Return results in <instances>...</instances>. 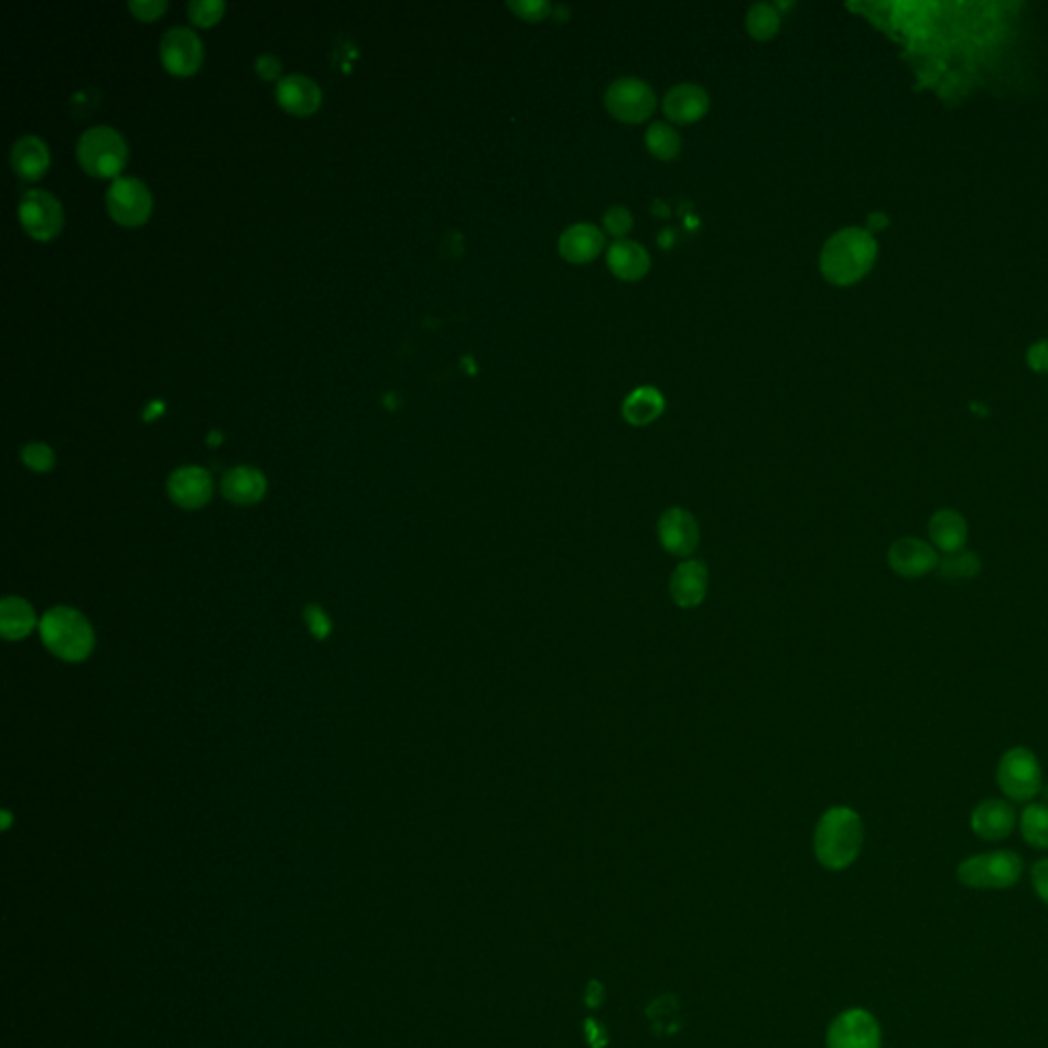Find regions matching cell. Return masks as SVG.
Returning <instances> with one entry per match:
<instances>
[{
  "label": "cell",
  "mask_w": 1048,
  "mask_h": 1048,
  "mask_svg": "<svg viewBox=\"0 0 1048 1048\" xmlns=\"http://www.w3.org/2000/svg\"><path fill=\"white\" fill-rule=\"evenodd\" d=\"M876 260V240L862 228L835 231L821 250V274L832 285H854L873 269Z\"/></svg>",
  "instance_id": "cell-1"
},
{
  "label": "cell",
  "mask_w": 1048,
  "mask_h": 1048,
  "mask_svg": "<svg viewBox=\"0 0 1048 1048\" xmlns=\"http://www.w3.org/2000/svg\"><path fill=\"white\" fill-rule=\"evenodd\" d=\"M864 844V825L854 809L838 804L828 809L815 828L813 847L819 864L828 871H844L854 864Z\"/></svg>",
  "instance_id": "cell-2"
},
{
  "label": "cell",
  "mask_w": 1048,
  "mask_h": 1048,
  "mask_svg": "<svg viewBox=\"0 0 1048 1048\" xmlns=\"http://www.w3.org/2000/svg\"><path fill=\"white\" fill-rule=\"evenodd\" d=\"M45 647L64 661L87 660L95 647V633L87 618L68 606H56L40 620Z\"/></svg>",
  "instance_id": "cell-3"
},
{
  "label": "cell",
  "mask_w": 1048,
  "mask_h": 1048,
  "mask_svg": "<svg viewBox=\"0 0 1048 1048\" xmlns=\"http://www.w3.org/2000/svg\"><path fill=\"white\" fill-rule=\"evenodd\" d=\"M76 159L95 179H119L128 162V144L123 136L109 126H95L78 138Z\"/></svg>",
  "instance_id": "cell-4"
},
{
  "label": "cell",
  "mask_w": 1048,
  "mask_h": 1048,
  "mask_svg": "<svg viewBox=\"0 0 1048 1048\" xmlns=\"http://www.w3.org/2000/svg\"><path fill=\"white\" fill-rule=\"evenodd\" d=\"M995 782L1012 803H1030L1045 787V773L1038 756L1028 747H1009L997 761Z\"/></svg>",
  "instance_id": "cell-5"
},
{
  "label": "cell",
  "mask_w": 1048,
  "mask_h": 1048,
  "mask_svg": "<svg viewBox=\"0 0 1048 1048\" xmlns=\"http://www.w3.org/2000/svg\"><path fill=\"white\" fill-rule=\"evenodd\" d=\"M1024 871V862L1012 850H993L961 862L957 875L971 889H1009Z\"/></svg>",
  "instance_id": "cell-6"
},
{
  "label": "cell",
  "mask_w": 1048,
  "mask_h": 1048,
  "mask_svg": "<svg viewBox=\"0 0 1048 1048\" xmlns=\"http://www.w3.org/2000/svg\"><path fill=\"white\" fill-rule=\"evenodd\" d=\"M109 217L123 228L144 226L152 216V193L136 176H119L111 181L105 195Z\"/></svg>",
  "instance_id": "cell-7"
},
{
  "label": "cell",
  "mask_w": 1048,
  "mask_h": 1048,
  "mask_svg": "<svg viewBox=\"0 0 1048 1048\" xmlns=\"http://www.w3.org/2000/svg\"><path fill=\"white\" fill-rule=\"evenodd\" d=\"M606 111L623 123H644L656 111V93L641 78H618L604 95Z\"/></svg>",
  "instance_id": "cell-8"
},
{
  "label": "cell",
  "mask_w": 1048,
  "mask_h": 1048,
  "mask_svg": "<svg viewBox=\"0 0 1048 1048\" xmlns=\"http://www.w3.org/2000/svg\"><path fill=\"white\" fill-rule=\"evenodd\" d=\"M19 222L33 240H54L64 226L62 203L44 188H31L19 202Z\"/></svg>",
  "instance_id": "cell-9"
},
{
  "label": "cell",
  "mask_w": 1048,
  "mask_h": 1048,
  "mask_svg": "<svg viewBox=\"0 0 1048 1048\" xmlns=\"http://www.w3.org/2000/svg\"><path fill=\"white\" fill-rule=\"evenodd\" d=\"M205 52L202 37L188 28H173L160 40V62L166 73L191 76L202 68Z\"/></svg>",
  "instance_id": "cell-10"
},
{
  "label": "cell",
  "mask_w": 1048,
  "mask_h": 1048,
  "mask_svg": "<svg viewBox=\"0 0 1048 1048\" xmlns=\"http://www.w3.org/2000/svg\"><path fill=\"white\" fill-rule=\"evenodd\" d=\"M887 563L893 574L905 580H918L938 570L940 553L930 541L918 537H901L889 547Z\"/></svg>",
  "instance_id": "cell-11"
},
{
  "label": "cell",
  "mask_w": 1048,
  "mask_h": 1048,
  "mask_svg": "<svg viewBox=\"0 0 1048 1048\" xmlns=\"http://www.w3.org/2000/svg\"><path fill=\"white\" fill-rule=\"evenodd\" d=\"M828 1048H880V1026L866 1009H847L833 1019Z\"/></svg>",
  "instance_id": "cell-12"
},
{
  "label": "cell",
  "mask_w": 1048,
  "mask_h": 1048,
  "mask_svg": "<svg viewBox=\"0 0 1048 1048\" xmlns=\"http://www.w3.org/2000/svg\"><path fill=\"white\" fill-rule=\"evenodd\" d=\"M660 545L676 558H689L699 545V522L684 508H670L658 520Z\"/></svg>",
  "instance_id": "cell-13"
},
{
  "label": "cell",
  "mask_w": 1048,
  "mask_h": 1048,
  "mask_svg": "<svg viewBox=\"0 0 1048 1048\" xmlns=\"http://www.w3.org/2000/svg\"><path fill=\"white\" fill-rule=\"evenodd\" d=\"M1018 825V815L1012 801L985 799L971 813V830L985 842H1000L1009 838Z\"/></svg>",
  "instance_id": "cell-14"
},
{
  "label": "cell",
  "mask_w": 1048,
  "mask_h": 1048,
  "mask_svg": "<svg viewBox=\"0 0 1048 1048\" xmlns=\"http://www.w3.org/2000/svg\"><path fill=\"white\" fill-rule=\"evenodd\" d=\"M274 97L283 111L295 117L314 116L322 105V90L316 80L303 74L283 76L277 83Z\"/></svg>",
  "instance_id": "cell-15"
},
{
  "label": "cell",
  "mask_w": 1048,
  "mask_h": 1048,
  "mask_svg": "<svg viewBox=\"0 0 1048 1048\" xmlns=\"http://www.w3.org/2000/svg\"><path fill=\"white\" fill-rule=\"evenodd\" d=\"M169 496L176 506L195 510L209 503L212 491H214V482L212 475L207 474L203 467H181L169 477Z\"/></svg>",
  "instance_id": "cell-16"
},
{
  "label": "cell",
  "mask_w": 1048,
  "mask_h": 1048,
  "mask_svg": "<svg viewBox=\"0 0 1048 1048\" xmlns=\"http://www.w3.org/2000/svg\"><path fill=\"white\" fill-rule=\"evenodd\" d=\"M928 539L940 555H950L966 549L969 522L954 508H940L928 520Z\"/></svg>",
  "instance_id": "cell-17"
},
{
  "label": "cell",
  "mask_w": 1048,
  "mask_h": 1048,
  "mask_svg": "<svg viewBox=\"0 0 1048 1048\" xmlns=\"http://www.w3.org/2000/svg\"><path fill=\"white\" fill-rule=\"evenodd\" d=\"M711 107L706 90L699 85H678L663 99V116L678 126L701 121Z\"/></svg>",
  "instance_id": "cell-18"
},
{
  "label": "cell",
  "mask_w": 1048,
  "mask_h": 1048,
  "mask_svg": "<svg viewBox=\"0 0 1048 1048\" xmlns=\"http://www.w3.org/2000/svg\"><path fill=\"white\" fill-rule=\"evenodd\" d=\"M709 590V570L704 561L689 560L676 568L670 580V596L680 608H694L703 603Z\"/></svg>",
  "instance_id": "cell-19"
},
{
  "label": "cell",
  "mask_w": 1048,
  "mask_h": 1048,
  "mask_svg": "<svg viewBox=\"0 0 1048 1048\" xmlns=\"http://www.w3.org/2000/svg\"><path fill=\"white\" fill-rule=\"evenodd\" d=\"M11 169L25 183L40 181L50 169V148L37 136H23L11 148Z\"/></svg>",
  "instance_id": "cell-20"
},
{
  "label": "cell",
  "mask_w": 1048,
  "mask_h": 1048,
  "mask_svg": "<svg viewBox=\"0 0 1048 1048\" xmlns=\"http://www.w3.org/2000/svg\"><path fill=\"white\" fill-rule=\"evenodd\" d=\"M561 259L572 264H588L604 248V234L592 224H574L561 234Z\"/></svg>",
  "instance_id": "cell-21"
},
{
  "label": "cell",
  "mask_w": 1048,
  "mask_h": 1048,
  "mask_svg": "<svg viewBox=\"0 0 1048 1048\" xmlns=\"http://www.w3.org/2000/svg\"><path fill=\"white\" fill-rule=\"evenodd\" d=\"M606 264L611 273L615 274L620 281H639L646 277L651 259L647 255L646 248L639 242L633 240H618L608 248L606 252Z\"/></svg>",
  "instance_id": "cell-22"
},
{
  "label": "cell",
  "mask_w": 1048,
  "mask_h": 1048,
  "mask_svg": "<svg viewBox=\"0 0 1048 1048\" xmlns=\"http://www.w3.org/2000/svg\"><path fill=\"white\" fill-rule=\"evenodd\" d=\"M224 496L234 504H257L267 494V477L255 467H234L222 479Z\"/></svg>",
  "instance_id": "cell-23"
},
{
  "label": "cell",
  "mask_w": 1048,
  "mask_h": 1048,
  "mask_svg": "<svg viewBox=\"0 0 1048 1048\" xmlns=\"http://www.w3.org/2000/svg\"><path fill=\"white\" fill-rule=\"evenodd\" d=\"M666 410V400L660 393V389L644 386V388L633 389L623 402V418L631 426H647L656 422Z\"/></svg>",
  "instance_id": "cell-24"
},
{
  "label": "cell",
  "mask_w": 1048,
  "mask_h": 1048,
  "mask_svg": "<svg viewBox=\"0 0 1048 1048\" xmlns=\"http://www.w3.org/2000/svg\"><path fill=\"white\" fill-rule=\"evenodd\" d=\"M35 627V611L28 601L9 596L0 604V633L4 639H23Z\"/></svg>",
  "instance_id": "cell-25"
},
{
  "label": "cell",
  "mask_w": 1048,
  "mask_h": 1048,
  "mask_svg": "<svg viewBox=\"0 0 1048 1048\" xmlns=\"http://www.w3.org/2000/svg\"><path fill=\"white\" fill-rule=\"evenodd\" d=\"M1019 832L1028 846L1048 850V804L1028 803L1019 813Z\"/></svg>",
  "instance_id": "cell-26"
},
{
  "label": "cell",
  "mask_w": 1048,
  "mask_h": 1048,
  "mask_svg": "<svg viewBox=\"0 0 1048 1048\" xmlns=\"http://www.w3.org/2000/svg\"><path fill=\"white\" fill-rule=\"evenodd\" d=\"M981 570H983V561L976 555L975 551L962 549V551L950 553V555H940L938 572L948 582L973 580V577L981 574Z\"/></svg>",
  "instance_id": "cell-27"
},
{
  "label": "cell",
  "mask_w": 1048,
  "mask_h": 1048,
  "mask_svg": "<svg viewBox=\"0 0 1048 1048\" xmlns=\"http://www.w3.org/2000/svg\"><path fill=\"white\" fill-rule=\"evenodd\" d=\"M646 145L649 150V154L653 159L663 160V162H670L674 160L678 154H680V148H682V140L678 136V131L666 123H651L646 131Z\"/></svg>",
  "instance_id": "cell-28"
},
{
  "label": "cell",
  "mask_w": 1048,
  "mask_h": 1048,
  "mask_svg": "<svg viewBox=\"0 0 1048 1048\" xmlns=\"http://www.w3.org/2000/svg\"><path fill=\"white\" fill-rule=\"evenodd\" d=\"M747 33L758 40V42H768L773 40L778 30H780V13L773 4L758 2L749 9L746 17Z\"/></svg>",
  "instance_id": "cell-29"
},
{
  "label": "cell",
  "mask_w": 1048,
  "mask_h": 1048,
  "mask_svg": "<svg viewBox=\"0 0 1048 1048\" xmlns=\"http://www.w3.org/2000/svg\"><path fill=\"white\" fill-rule=\"evenodd\" d=\"M188 19L197 28H214L226 13V2L222 0H191L187 7Z\"/></svg>",
  "instance_id": "cell-30"
},
{
  "label": "cell",
  "mask_w": 1048,
  "mask_h": 1048,
  "mask_svg": "<svg viewBox=\"0 0 1048 1048\" xmlns=\"http://www.w3.org/2000/svg\"><path fill=\"white\" fill-rule=\"evenodd\" d=\"M21 460L30 467L31 472L45 474V472H50V469L54 467L56 455H54V451H52L50 446L44 445V443H30V445L23 446Z\"/></svg>",
  "instance_id": "cell-31"
},
{
  "label": "cell",
  "mask_w": 1048,
  "mask_h": 1048,
  "mask_svg": "<svg viewBox=\"0 0 1048 1048\" xmlns=\"http://www.w3.org/2000/svg\"><path fill=\"white\" fill-rule=\"evenodd\" d=\"M508 9L522 21L527 23H539L543 21L547 17L551 15L553 7L545 2V0H510L508 2Z\"/></svg>",
  "instance_id": "cell-32"
},
{
  "label": "cell",
  "mask_w": 1048,
  "mask_h": 1048,
  "mask_svg": "<svg viewBox=\"0 0 1048 1048\" xmlns=\"http://www.w3.org/2000/svg\"><path fill=\"white\" fill-rule=\"evenodd\" d=\"M633 228L631 212L627 207L615 205L604 214V230L608 231L615 238L627 236Z\"/></svg>",
  "instance_id": "cell-33"
},
{
  "label": "cell",
  "mask_w": 1048,
  "mask_h": 1048,
  "mask_svg": "<svg viewBox=\"0 0 1048 1048\" xmlns=\"http://www.w3.org/2000/svg\"><path fill=\"white\" fill-rule=\"evenodd\" d=\"M131 15L138 21H156L166 13L169 2L166 0H131L128 2Z\"/></svg>",
  "instance_id": "cell-34"
},
{
  "label": "cell",
  "mask_w": 1048,
  "mask_h": 1048,
  "mask_svg": "<svg viewBox=\"0 0 1048 1048\" xmlns=\"http://www.w3.org/2000/svg\"><path fill=\"white\" fill-rule=\"evenodd\" d=\"M305 620H307V627H310V633L316 637V639H324L328 637L332 631L331 618L326 617V613L312 604L305 608Z\"/></svg>",
  "instance_id": "cell-35"
},
{
  "label": "cell",
  "mask_w": 1048,
  "mask_h": 1048,
  "mask_svg": "<svg viewBox=\"0 0 1048 1048\" xmlns=\"http://www.w3.org/2000/svg\"><path fill=\"white\" fill-rule=\"evenodd\" d=\"M255 68H257V74H259L260 78L267 80V83L281 80L279 74L283 71V66H281V60L273 56V54H262V56H259Z\"/></svg>",
  "instance_id": "cell-36"
},
{
  "label": "cell",
  "mask_w": 1048,
  "mask_h": 1048,
  "mask_svg": "<svg viewBox=\"0 0 1048 1048\" xmlns=\"http://www.w3.org/2000/svg\"><path fill=\"white\" fill-rule=\"evenodd\" d=\"M1026 360L1034 371L1048 374V341H1038L1036 345L1030 346Z\"/></svg>",
  "instance_id": "cell-37"
},
{
  "label": "cell",
  "mask_w": 1048,
  "mask_h": 1048,
  "mask_svg": "<svg viewBox=\"0 0 1048 1048\" xmlns=\"http://www.w3.org/2000/svg\"><path fill=\"white\" fill-rule=\"evenodd\" d=\"M1033 885L1036 895L1048 905V858H1042V861L1034 864Z\"/></svg>",
  "instance_id": "cell-38"
},
{
  "label": "cell",
  "mask_w": 1048,
  "mask_h": 1048,
  "mask_svg": "<svg viewBox=\"0 0 1048 1048\" xmlns=\"http://www.w3.org/2000/svg\"><path fill=\"white\" fill-rule=\"evenodd\" d=\"M603 985L596 983V981H592L588 985V990H586V1004H588L590 1007H596V1005L603 1004Z\"/></svg>",
  "instance_id": "cell-39"
},
{
  "label": "cell",
  "mask_w": 1048,
  "mask_h": 1048,
  "mask_svg": "<svg viewBox=\"0 0 1048 1048\" xmlns=\"http://www.w3.org/2000/svg\"><path fill=\"white\" fill-rule=\"evenodd\" d=\"M885 226H887V217L883 214H873L868 217V228L871 230H878V228H885Z\"/></svg>",
  "instance_id": "cell-40"
}]
</instances>
